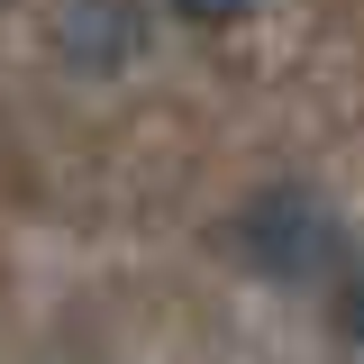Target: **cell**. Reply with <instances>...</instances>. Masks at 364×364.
<instances>
[{
	"label": "cell",
	"instance_id": "obj_1",
	"mask_svg": "<svg viewBox=\"0 0 364 364\" xmlns=\"http://www.w3.org/2000/svg\"><path fill=\"white\" fill-rule=\"evenodd\" d=\"M237 255L264 273V282H310V273L337 264V219H328V200L301 191V182L255 191L246 219H237Z\"/></svg>",
	"mask_w": 364,
	"mask_h": 364
},
{
	"label": "cell",
	"instance_id": "obj_2",
	"mask_svg": "<svg viewBox=\"0 0 364 364\" xmlns=\"http://www.w3.org/2000/svg\"><path fill=\"white\" fill-rule=\"evenodd\" d=\"M46 37H55V55L73 73H109V64L146 55V9L136 0H55Z\"/></svg>",
	"mask_w": 364,
	"mask_h": 364
},
{
	"label": "cell",
	"instance_id": "obj_3",
	"mask_svg": "<svg viewBox=\"0 0 364 364\" xmlns=\"http://www.w3.org/2000/svg\"><path fill=\"white\" fill-rule=\"evenodd\" d=\"M337 318H346V337L364 346V255L346 264V301H337Z\"/></svg>",
	"mask_w": 364,
	"mask_h": 364
},
{
	"label": "cell",
	"instance_id": "obj_4",
	"mask_svg": "<svg viewBox=\"0 0 364 364\" xmlns=\"http://www.w3.org/2000/svg\"><path fill=\"white\" fill-rule=\"evenodd\" d=\"M182 18H200V28H219V18H246V9H255V0H173Z\"/></svg>",
	"mask_w": 364,
	"mask_h": 364
}]
</instances>
